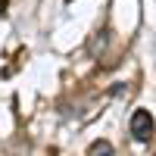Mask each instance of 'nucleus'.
I'll list each match as a JSON object with an SVG mask.
<instances>
[{"label":"nucleus","instance_id":"nucleus-3","mask_svg":"<svg viewBox=\"0 0 156 156\" xmlns=\"http://www.w3.org/2000/svg\"><path fill=\"white\" fill-rule=\"evenodd\" d=\"M3 6H6V0H0V9H3Z\"/></svg>","mask_w":156,"mask_h":156},{"label":"nucleus","instance_id":"nucleus-1","mask_svg":"<svg viewBox=\"0 0 156 156\" xmlns=\"http://www.w3.org/2000/svg\"><path fill=\"white\" fill-rule=\"evenodd\" d=\"M150 134H153V115L147 109H137L131 115V137L144 144V140H150Z\"/></svg>","mask_w":156,"mask_h":156},{"label":"nucleus","instance_id":"nucleus-2","mask_svg":"<svg viewBox=\"0 0 156 156\" xmlns=\"http://www.w3.org/2000/svg\"><path fill=\"white\" fill-rule=\"evenodd\" d=\"M87 156H115V150H112V144H109V140H94Z\"/></svg>","mask_w":156,"mask_h":156}]
</instances>
